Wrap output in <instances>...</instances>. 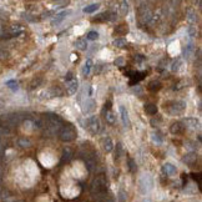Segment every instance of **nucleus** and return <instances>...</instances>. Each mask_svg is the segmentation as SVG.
Instances as JSON below:
<instances>
[{
    "label": "nucleus",
    "mask_w": 202,
    "mask_h": 202,
    "mask_svg": "<svg viewBox=\"0 0 202 202\" xmlns=\"http://www.w3.org/2000/svg\"><path fill=\"white\" fill-rule=\"evenodd\" d=\"M6 86L12 91H16L19 89V84H18L16 80H9V81L6 83Z\"/></svg>",
    "instance_id": "obj_22"
},
{
    "label": "nucleus",
    "mask_w": 202,
    "mask_h": 202,
    "mask_svg": "<svg viewBox=\"0 0 202 202\" xmlns=\"http://www.w3.org/2000/svg\"><path fill=\"white\" fill-rule=\"evenodd\" d=\"M106 192V180L102 176H97L91 183L92 195H102Z\"/></svg>",
    "instance_id": "obj_4"
},
{
    "label": "nucleus",
    "mask_w": 202,
    "mask_h": 202,
    "mask_svg": "<svg viewBox=\"0 0 202 202\" xmlns=\"http://www.w3.org/2000/svg\"><path fill=\"white\" fill-rule=\"evenodd\" d=\"M140 188H141V192H144V193H146L147 191H150L152 188V182H149V183L146 182V175L140 181Z\"/></svg>",
    "instance_id": "obj_14"
},
{
    "label": "nucleus",
    "mask_w": 202,
    "mask_h": 202,
    "mask_svg": "<svg viewBox=\"0 0 202 202\" xmlns=\"http://www.w3.org/2000/svg\"><path fill=\"white\" fill-rule=\"evenodd\" d=\"M2 183H3V173L2 170H0V188H2Z\"/></svg>",
    "instance_id": "obj_39"
},
{
    "label": "nucleus",
    "mask_w": 202,
    "mask_h": 202,
    "mask_svg": "<svg viewBox=\"0 0 202 202\" xmlns=\"http://www.w3.org/2000/svg\"><path fill=\"white\" fill-rule=\"evenodd\" d=\"M0 121L4 124V126L10 127V126H16L21 122V116L20 114H8L0 117Z\"/></svg>",
    "instance_id": "obj_5"
},
{
    "label": "nucleus",
    "mask_w": 202,
    "mask_h": 202,
    "mask_svg": "<svg viewBox=\"0 0 202 202\" xmlns=\"http://www.w3.org/2000/svg\"><path fill=\"white\" fill-rule=\"evenodd\" d=\"M129 165H130V170L133 172V171H135V164H133V161H132V160L129 161Z\"/></svg>",
    "instance_id": "obj_38"
},
{
    "label": "nucleus",
    "mask_w": 202,
    "mask_h": 202,
    "mask_svg": "<svg viewBox=\"0 0 202 202\" xmlns=\"http://www.w3.org/2000/svg\"><path fill=\"white\" fill-rule=\"evenodd\" d=\"M91 67H92V61L89 59V60H86V61H85L84 67H83V75H84V76H87V75L90 74Z\"/></svg>",
    "instance_id": "obj_19"
},
{
    "label": "nucleus",
    "mask_w": 202,
    "mask_h": 202,
    "mask_svg": "<svg viewBox=\"0 0 202 202\" xmlns=\"http://www.w3.org/2000/svg\"><path fill=\"white\" fill-rule=\"evenodd\" d=\"M196 158H197V156L193 155V154L185 155V157H183V162H186V164H191V162H193V161H196Z\"/></svg>",
    "instance_id": "obj_24"
},
{
    "label": "nucleus",
    "mask_w": 202,
    "mask_h": 202,
    "mask_svg": "<svg viewBox=\"0 0 202 202\" xmlns=\"http://www.w3.org/2000/svg\"><path fill=\"white\" fill-rule=\"evenodd\" d=\"M181 64V61L180 60H176L173 62V65H172V71H177L179 70V65Z\"/></svg>",
    "instance_id": "obj_35"
},
{
    "label": "nucleus",
    "mask_w": 202,
    "mask_h": 202,
    "mask_svg": "<svg viewBox=\"0 0 202 202\" xmlns=\"http://www.w3.org/2000/svg\"><path fill=\"white\" fill-rule=\"evenodd\" d=\"M69 14H71V11L70 10H65V11H61V12H59V14H56L55 15V18L52 19V21H51V25L52 26H56V25H59L67 15Z\"/></svg>",
    "instance_id": "obj_8"
},
{
    "label": "nucleus",
    "mask_w": 202,
    "mask_h": 202,
    "mask_svg": "<svg viewBox=\"0 0 202 202\" xmlns=\"http://www.w3.org/2000/svg\"><path fill=\"white\" fill-rule=\"evenodd\" d=\"M127 31H129L127 25H119V26H116V28H115L114 33L116 35H125V34H127Z\"/></svg>",
    "instance_id": "obj_17"
},
{
    "label": "nucleus",
    "mask_w": 202,
    "mask_h": 202,
    "mask_svg": "<svg viewBox=\"0 0 202 202\" xmlns=\"http://www.w3.org/2000/svg\"><path fill=\"white\" fill-rule=\"evenodd\" d=\"M12 202H23V201H12Z\"/></svg>",
    "instance_id": "obj_40"
},
{
    "label": "nucleus",
    "mask_w": 202,
    "mask_h": 202,
    "mask_svg": "<svg viewBox=\"0 0 202 202\" xmlns=\"http://www.w3.org/2000/svg\"><path fill=\"white\" fill-rule=\"evenodd\" d=\"M99 8H100L99 3H94V4H90V5L85 6L83 10H84V12H86V14H91V12H95Z\"/></svg>",
    "instance_id": "obj_16"
},
{
    "label": "nucleus",
    "mask_w": 202,
    "mask_h": 202,
    "mask_svg": "<svg viewBox=\"0 0 202 202\" xmlns=\"http://www.w3.org/2000/svg\"><path fill=\"white\" fill-rule=\"evenodd\" d=\"M165 110L172 116L180 115V114H182L186 110V102L185 101H180V100L179 101L167 102V104H165Z\"/></svg>",
    "instance_id": "obj_3"
},
{
    "label": "nucleus",
    "mask_w": 202,
    "mask_h": 202,
    "mask_svg": "<svg viewBox=\"0 0 202 202\" xmlns=\"http://www.w3.org/2000/svg\"><path fill=\"white\" fill-rule=\"evenodd\" d=\"M84 127L87 129L91 133H97L100 131V122H99V119L96 116H90L85 120V124Z\"/></svg>",
    "instance_id": "obj_6"
},
{
    "label": "nucleus",
    "mask_w": 202,
    "mask_h": 202,
    "mask_svg": "<svg viewBox=\"0 0 202 202\" xmlns=\"http://www.w3.org/2000/svg\"><path fill=\"white\" fill-rule=\"evenodd\" d=\"M75 48L79 49V50H86L87 49V44H86V40H77V41L75 43Z\"/></svg>",
    "instance_id": "obj_20"
},
{
    "label": "nucleus",
    "mask_w": 202,
    "mask_h": 202,
    "mask_svg": "<svg viewBox=\"0 0 202 202\" xmlns=\"http://www.w3.org/2000/svg\"><path fill=\"white\" fill-rule=\"evenodd\" d=\"M120 115H121V120H122V124L125 127H130L131 122H130V117H129V112L125 109V106L121 105L120 106Z\"/></svg>",
    "instance_id": "obj_7"
},
{
    "label": "nucleus",
    "mask_w": 202,
    "mask_h": 202,
    "mask_svg": "<svg viewBox=\"0 0 202 202\" xmlns=\"http://www.w3.org/2000/svg\"><path fill=\"white\" fill-rule=\"evenodd\" d=\"M152 140H154V142H156V144H161V142H162V137H161V135H160L158 132L152 133Z\"/></svg>",
    "instance_id": "obj_29"
},
{
    "label": "nucleus",
    "mask_w": 202,
    "mask_h": 202,
    "mask_svg": "<svg viewBox=\"0 0 202 202\" xmlns=\"http://www.w3.org/2000/svg\"><path fill=\"white\" fill-rule=\"evenodd\" d=\"M71 158V152L69 150H65L64 154H62V160H66V161H69Z\"/></svg>",
    "instance_id": "obj_34"
},
{
    "label": "nucleus",
    "mask_w": 202,
    "mask_h": 202,
    "mask_svg": "<svg viewBox=\"0 0 202 202\" xmlns=\"http://www.w3.org/2000/svg\"><path fill=\"white\" fill-rule=\"evenodd\" d=\"M9 58V52L4 49H0V60H4V59H8Z\"/></svg>",
    "instance_id": "obj_33"
},
{
    "label": "nucleus",
    "mask_w": 202,
    "mask_h": 202,
    "mask_svg": "<svg viewBox=\"0 0 202 202\" xmlns=\"http://www.w3.org/2000/svg\"><path fill=\"white\" fill-rule=\"evenodd\" d=\"M110 12H102V14L97 15V18L94 19V21H104V20H109Z\"/></svg>",
    "instance_id": "obj_25"
},
{
    "label": "nucleus",
    "mask_w": 202,
    "mask_h": 202,
    "mask_svg": "<svg viewBox=\"0 0 202 202\" xmlns=\"http://www.w3.org/2000/svg\"><path fill=\"white\" fill-rule=\"evenodd\" d=\"M114 45L117 48H125L127 45V41H126V39H116L114 41Z\"/></svg>",
    "instance_id": "obj_23"
},
{
    "label": "nucleus",
    "mask_w": 202,
    "mask_h": 202,
    "mask_svg": "<svg viewBox=\"0 0 202 202\" xmlns=\"http://www.w3.org/2000/svg\"><path fill=\"white\" fill-rule=\"evenodd\" d=\"M170 131L173 135H180V133H182L185 131V126H183L182 122H180V121H176V122H173L170 126Z\"/></svg>",
    "instance_id": "obj_10"
},
{
    "label": "nucleus",
    "mask_w": 202,
    "mask_h": 202,
    "mask_svg": "<svg viewBox=\"0 0 202 202\" xmlns=\"http://www.w3.org/2000/svg\"><path fill=\"white\" fill-rule=\"evenodd\" d=\"M43 126H45L50 133H55V132L60 131V129L62 127V120L54 114H46L44 117Z\"/></svg>",
    "instance_id": "obj_1"
},
{
    "label": "nucleus",
    "mask_w": 202,
    "mask_h": 202,
    "mask_svg": "<svg viewBox=\"0 0 202 202\" xmlns=\"http://www.w3.org/2000/svg\"><path fill=\"white\" fill-rule=\"evenodd\" d=\"M86 39L91 40V41H94V40H97L99 39V33L97 31H89L87 35H86Z\"/></svg>",
    "instance_id": "obj_26"
},
{
    "label": "nucleus",
    "mask_w": 202,
    "mask_h": 202,
    "mask_svg": "<svg viewBox=\"0 0 202 202\" xmlns=\"http://www.w3.org/2000/svg\"><path fill=\"white\" fill-rule=\"evenodd\" d=\"M161 89V83L160 81H151L150 84H149V90L150 91H158Z\"/></svg>",
    "instance_id": "obj_21"
},
{
    "label": "nucleus",
    "mask_w": 202,
    "mask_h": 202,
    "mask_svg": "<svg viewBox=\"0 0 202 202\" xmlns=\"http://www.w3.org/2000/svg\"><path fill=\"white\" fill-rule=\"evenodd\" d=\"M115 64H116V65H119V66H122V64H124V60H122V58H120V59L115 60Z\"/></svg>",
    "instance_id": "obj_37"
},
{
    "label": "nucleus",
    "mask_w": 202,
    "mask_h": 202,
    "mask_svg": "<svg viewBox=\"0 0 202 202\" xmlns=\"http://www.w3.org/2000/svg\"><path fill=\"white\" fill-rule=\"evenodd\" d=\"M185 127H188V129H192V130H196L200 127V122H198V120L193 119V117H187L183 120V122Z\"/></svg>",
    "instance_id": "obj_9"
},
{
    "label": "nucleus",
    "mask_w": 202,
    "mask_h": 202,
    "mask_svg": "<svg viewBox=\"0 0 202 202\" xmlns=\"http://www.w3.org/2000/svg\"><path fill=\"white\" fill-rule=\"evenodd\" d=\"M145 112L149 115H156L157 114V106L154 104H149L145 106Z\"/></svg>",
    "instance_id": "obj_18"
},
{
    "label": "nucleus",
    "mask_w": 202,
    "mask_h": 202,
    "mask_svg": "<svg viewBox=\"0 0 202 202\" xmlns=\"http://www.w3.org/2000/svg\"><path fill=\"white\" fill-rule=\"evenodd\" d=\"M76 136H77V132L73 125H65L59 131V137L64 142H71L76 139Z\"/></svg>",
    "instance_id": "obj_2"
},
{
    "label": "nucleus",
    "mask_w": 202,
    "mask_h": 202,
    "mask_svg": "<svg viewBox=\"0 0 202 202\" xmlns=\"http://www.w3.org/2000/svg\"><path fill=\"white\" fill-rule=\"evenodd\" d=\"M106 121L107 122H110V124H114L115 122V117H114V114L111 112V111H109V112H106Z\"/></svg>",
    "instance_id": "obj_28"
},
{
    "label": "nucleus",
    "mask_w": 202,
    "mask_h": 202,
    "mask_svg": "<svg viewBox=\"0 0 202 202\" xmlns=\"http://www.w3.org/2000/svg\"><path fill=\"white\" fill-rule=\"evenodd\" d=\"M127 11H129V4L126 2H124L121 4V14L125 15V14H127Z\"/></svg>",
    "instance_id": "obj_31"
},
{
    "label": "nucleus",
    "mask_w": 202,
    "mask_h": 202,
    "mask_svg": "<svg viewBox=\"0 0 202 202\" xmlns=\"http://www.w3.org/2000/svg\"><path fill=\"white\" fill-rule=\"evenodd\" d=\"M187 20L188 21H191V23H196L197 21V15H196V12L190 10L188 11V14H187Z\"/></svg>",
    "instance_id": "obj_27"
},
{
    "label": "nucleus",
    "mask_w": 202,
    "mask_h": 202,
    "mask_svg": "<svg viewBox=\"0 0 202 202\" xmlns=\"http://www.w3.org/2000/svg\"><path fill=\"white\" fill-rule=\"evenodd\" d=\"M164 172L167 175V176H173V175L177 172V168H176V166H173L172 164L166 162L164 165Z\"/></svg>",
    "instance_id": "obj_15"
},
{
    "label": "nucleus",
    "mask_w": 202,
    "mask_h": 202,
    "mask_svg": "<svg viewBox=\"0 0 202 202\" xmlns=\"http://www.w3.org/2000/svg\"><path fill=\"white\" fill-rule=\"evenodd\" d=\"M10 133V129L4 126V125H0V135H9Z\"/></svg>",
    "instance_id": "obj_32"
},
{
    "label": "nucleus",
    "mask_w": 202,
    "mask_h": 202,
    "mask_svg": "<svg viewBox=\"0 0 202 202\" xmlns=\"http://www.w3.org/2000/svg\"><path fill=\"white\" fill-rule=\"evenodd\" d=\"M119 196H120V201H121V202H124V201H125V198H126V195H125V192H124V191H120Z\"/></svg>",
    "instance_id": "obj_36"
},
{
    "label": "nucleus",
    "mask_w": 202,
    "mask_h": 202,
    "mask_svg": "<svg viewBox=\"0 0 202 202\" xmlns=\"http://www.w3.org/2000/svg\"><path fill=\"white\" fill-rule=\"evenodd\" d=\"M95 106H96V102L94 101L92 99H87L85 102H84V106H83V111L85 114H90L95 110Z\"/></svg>",
    "instance_id": "obj_12"
},
{
    "label": "nucleus",
    "mask_w": 202,
    "mask_h": 202,
    "mask_svg": "<svg viewBox=\"0 0 202 202\" xmlns=\"http://www.w3.org/2000/svg\"><path fill=\"white\" fill-rule=\"evenodd\" d=\"M67 92L70 94V95H74V94L79 89V83H77V80L76 79H71L69 83H67Z\"/></svg>",
    "instance_id": "obj_13"
},
{
    "label": "nucleus",
    "mask_w": 202,
    "mask_h": 202,
    "mask_svg": "<svg viewBox=\"0 0 202 202\" xmlns=\"http://www.w3.org/2000/svg\"><path fill=\"white\" fill-rule=\"evenodd\" d=\"M30 145H31V142L29 140H26V139H20L19 140V146H21V147H29Z\"/></svg>",
    "instance_id": "obj_30"
},
{
    "label": "nucleus",
    "mask_w": 202,
    "mask_h": 202,
    "mask_svg": "<svg viewBox=\"0 0 202 202\" xmlns=\"http://www.w3.org/2000/svg\"><path fill=\"white\" fill-rule=\"evenodd\" d=\"M101 146H102L105 152H111L112 149H114V142L110 137H104L101 140Z\"/></svg>",
    "instance_id": "obj_11"
}]
</instances>
